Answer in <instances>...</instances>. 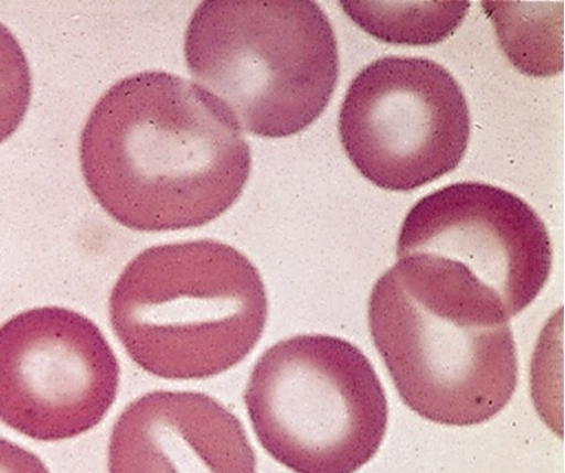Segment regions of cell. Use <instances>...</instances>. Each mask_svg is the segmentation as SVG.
Wrapping results in <instances>:
<instances>
[{"label": "cell", "mask_w": 565, "mask_h": 473, "mask_svg": "<svg viewBox=\"0 0 565 473\" xmlns=\"http://www.w3.org/2000/svg\"><path fill=\"white\" fill-rule=\"evenodd\" d=\"M85 184L137 232L202 227L228 211L250 175V148L228 106L167 72L117 82L81 136Z\"/></svg>", "instance_id": "obj_1"}, {"label": "cell", "mask_w": 565, "mask_h": 473, "mask_svg": "<svg viewBox=\"0 0 565 473\" xmlns=\"http://www.w3.org/2000/svg\"><path fill=\"white\" fill-rule=\"evenodd\" d=\"M499 300L445 258L409 255L372 289L369 326L402 400L434 423L481 424L513 397L518 352Z\"/></svg>", "instance_id": "obj_2"}, {"label": "cell", "mask_w": 565, "mask_h": 473, "mask_svg": "<svg viewBox=\"0 0 565 473\" xmlns=\"http://www.w3.org/2000/svg\"><path fill=\"white\" fill-rule=\"evenodd\" d=\"M110 321L131 359L169 380L207 379L248 357L268 295L248 257L215 240L147 249L113 289Z\"/></svg>", "instance_id": "obj_3"}, {"label": "cell", "mask_w": 565, "mask_h": 473, "mask_svg": "<svg viewBox=\"0 0 565 473\" xmlns=\"http://www.w3.org/2000/svg\"><path fill=\"white\" fill-rule=\"evenodd\" d=\"M191 75L245 131L290 137L321 116L339 78L332 24L315 2H204L185 34Z\"/></svg>", "instance_id": "obj_4"}, {"label": "cell", "mask_w": 565, "mask_h": 473, "mask_svg": "<svg viewBox=\"0 0 565 473\" xmlns=\"http://www.w3.org/2000/svg\"><path fill=\"white\" fill-rule=\"evenodd\" d=\"M244 401L266 453L295 473H355L387 432L388 402L375 368L335 336L276 343L255 364Z\"/></svg>", "instance_id": "obj_5"}, {"label": "cell", "mask_w": 565, "mask_h": 473, "mask_svg": "<svg viewBox=\"0 0 565 473\" xmlns=\"http://www.w3.org/2000/svg\"><path fill=\"white\" fill-rule=\"evenodd\" d=\"M339 133L351 163L373 185L412 191L460 165L471 115L460 84L441 64L390 56L351 82Z\"/></svg>", "instance_id": "obj_6"}, {"label": "cell", "mask_w": 565, "mask_h": 473, "mask_svg": "<svg viewBox=\"0 0 565 473\" xmlns=\"http://www.w3.org/2000/svg\"><path fill=\"white\" fill-rule=\"evenodd\" d=\"M120 365L94 322L36 308L0 327V421L41 442L97 427L114 405Z\"/></svg>", "instance_id": "obj_7"}, {"label": "cell", "mask_w": 565, "mask_h": 473, "mask_svg": "<svg viewBox=\"0 0 565 473\" xmlns=\"http://www.w3.org/2000/svg\"><path fill=\"white\" fill-rule=\"evenodd\" d=\"M409 255L461 266L499 300L509 319L539 297L553 258L539 214L513 192L482 182H458L415 204L397 243V257Z\"/></svg>", "instance_id": "obj_8"}, {"label": "cell", "mask_w": 565, "mask_h": 473, "mask_svg": "<svg viewBox=\"0 0 565 473\" xmlns=\"http://www.w3.org/2000/svg\"><path fill=\"white\" fill-rule=\"evenodd\" d=\"M109 473H257L239 419L199 393L154 391L113 428Z\"/></svg>", "instance_id": "obj_9"}, {"label": "cell", "mask_w": 565, "mask_h": 473, "mask_svg": "<svg viewBox=\"0 0 565 473\" xmlns=\"http://www.w3.org/2000/svg\"><path fill=\"white\" fill-rule=\"evenodd\" d=\"M493 19L500 45L522 73L547 77L564 67L563 8L547 4L483 3Z\"/></svg>", "instance_id": "obj_10"}, {"label": "cell", "mask_w": 565, "mask_h": 473, "mask_svg": "<svg viewBox=\"0 0 565 473\" xmlns=\"http://www.w3.org/2000/svg\"><path fill=\"white\" fill-rule=\"evenodd\" d=\"M362 30L396 45L429 46L461 26L469 2H341Z\"/></svg>", "instance_id": "obj_11"}, {"label": "cell", "mask_w": 565, "mask_h": 473, "mask_svg": "<svg viewBox=\"0 0 565 473\" xmlns=\"http://www.w3.org/2000/svg\"><path fill=\"white\" fill-rule=\"evenodd\" d=\"M31 73L19 41L0 24V144L12 137L28 112Z\"/></svg>", "instance_id": "obj_12"}, {"label": "cell", "mask_w": 565, "mask_h": 473, "mask_svg": "<svg viewBox=\"0 0 565 473\" xmlns=\"http://www.w3.org/2000/svg\"><path fill=\"white\" fill-rule=\"evenodd\" d=\"M0 473H50L41 459L31 451L0 438Z\"/></svg>", "instance_id": "obj_13"}]
</instances>
